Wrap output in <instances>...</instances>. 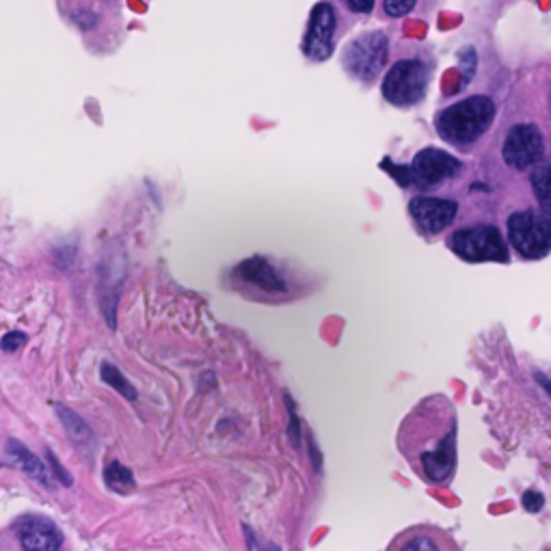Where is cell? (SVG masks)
I'll list each match as a JSON object with an SVG mask.
<instances>
[{
  "label": "cell",
  "mask_w": 551,
  "mask_h": 551,
  "mask_svg": "<svg viewBox=\"0 0 551 551\" xmlns=\"http://www.w3.org/2000/svg\"><path fill=\"white\" fill-rule=\"evenodd\" d=\"M333 31H335V11L329 3L314 7L312 18L305 33L303 52L314 61H325L333 52Z\"/></svg>",
  "instance_id": "cell-9"
},
{
  "label": "cell",
  "mask_w": 551,
  "mask_h": 551,
  "mask_svg": "<svg viewBox=\"0 0 551 551\" xmlns=\"http://www.w3.org/2000/svg\"><path fill=\"white\" fill-rule=\"evenodd\" d=\"M387 551H459L448 532L433 526H415L400 532Z\"/></svg>",
  "instance_id": "cell-11"
},
{
  "label": "cell",
  "mask_w": 551,
  "mask_h": 551,
  "mask_svg": "<svg viewBox=\"0 0 551 551\" xmlns=\"http://www.w3.org/2000/svg\"><path fill=\"white\" fill-rule=\"evenodd\" d=\"M7 454L13 459V463H16L18 467H22L26 474H29L31 478L39 480L42 482V485L50 487V474H48V469L44 467V463L37 459V456L29 450V448H24L20 441L16 439H11L7 443Z\"/></svg>",
  "instance_id": "cell-14"
},
{
  "label": "cell",
  "mask_w": 551,
  "mask_h": 551,
  "mask_svg": "<svg viewBox=\"0 0 551 551\" xmlns=\"http://www.w3.org/2000/svg\"><path fill=\"white\" fill-rule=\"evenodd\" d=\"M104 480L106 485H109V489H113L115 493H130L134 487H137L130 469L117 461L109 463V467L104 469Z\"/></svg>",
  "instance_id": "cell-15"
},
{
  "label": "cell",
  "mask_w": 551,
  "mask_h": 551,
  "mask_svg": "<svg viewBox=\"0 0 551 551\" xmlns=\"http://www.w3.org/2000/svg\"><path fill=\"white\" fill-rule=\"evenodd\" d=\"M389 44L383 33H366L344 50V67L359 80H374L387 63Z\"/></svg>",
  "instance_id": "cell-6"
},
{
  "label": "cell",
  "mask_w": 551,
  "mask_h": 551,
  "mask_svg": "<svg viewBox=\"0 0 551 551\" xmlns=\"http://www.w3.org/2000/svg\"><path fill=\"white\" fill-rule=\"evenodd\" d=\"M508 238L523 258H543L551 251V223L532 210L515 212L508 219Z\"/></svg>",
  "instance_id": "cell-5"
},
{
  "label": "cell",
  "mask_w": 551,
  "mask_h": 551,
  "mask_svg": "<svg viewBox=\"0 0 551 551\" xmlns=\"http://www.w3.org/2000/svg\"><path fill=\"white\" fill-rule=\"evenodd\" d=\"M495 117V104L487 96L467 98L448 106L437 117V132L441 139L454 145H469L485 134Z\"/></svg>",
  "instance_id": "cell-2"
},
{
  "label": "cell",
  "mask_w": 551,
  "mask_h": 551,
  "mask_svg": "<svg viewBox=\"0 0 551 551\" xmlns=\"http://www.w3.org/2000/svg\"><path fill=\"white\" fill-rule=\"evenodd\" d=\"M346 3L357 13H368L374 7V0H346Z\"/></svg>",
  "instance_id": "cell-24"
},
{
  "label": "cell",
  "mask_w": 551,
  "mask_h": 551,
  "mask_svg": "<svg viewBox=\"0 0 551 551\" xmlns=\"http://www.w3.org/2000/svg\"><path fill=\"white\" fill-rule=\"evenodd\" d=\"M409 212L413 221L420 225V230L426 234H439L454 221L459 206L452 199L439 197H415L409 204Z\"/></svg>",
  "instance_id": "cell-10"
},
{
  "label": "cell",
  "mask_w": 551,
  "mask_h": 551,
  "mask_svg": "<svg viewBox=\"0 0 551 551\" xmlns=\"http://www.w3.org/2000/svg\"><path fill=\"white\" fill-rule=\"evenodd\" d=\"M24 344H26V335L13 331V333L5 335L3 342H0V348H3L5 353H16V351H20Z\"/></svg>",
  "instance_id": "cell-20"
},
{
  "label": "cell",
  "mask_w": 551,
  "mask_h": 551,
  "mask_svg": "<svg viewBox=\"0 0 551 551\" xmlns=\"http://www.w3.org/2000/svg\"><path fill=\"white\" fill-rule=\"evenodd\" d=\"M415 3H418V0H385V13L387 16H392V18H402V16H407L409 11H413Z\"/></svg>",
  "instance_id": "cell-19"
},
{
  "label": "cell",
  "mask_w": 551,
  "mask_h": 551,
  "mask_svg": "<svg viewBox=\"0 0 551 551\" xmlns=\"http://www.w3.org/2000/svg\"><path fill=\"white\" fill-rule=\"evenodd\" d=\"M543 152V134L532 124H519L510 128L502 145L504 163L513 169H528L536 165L543 158Z\"/></svg>",
  "instance_id": "cell-7"
},
{
  "label": "cell",
  "mask_w": 551,
  "mask_h": 551,
  "mask_svg": "<svg viewBox=\"0 0 551 551\" xmlns=\"http://www.w3.org/2000/svg\"><path fill=\"white\" fill-rule=\"evenodd\" d=\"M541 504H543V497L536 491H528L526 495H523V506H526L530 513H536V510L541 508Z\"/></svg>",
  "instance_id": "cell-23"
},
{
  "label": "cell",
  "mask_w": 551,
  "mask_h": 551,
  "mask_svg": "<svg viewBox=\"0 0 551 551\" xmlns=\"http://www.w3.org/2000/svg\"><path fill=\"white\" fill-rule=\"evenodd\" d=\"M532 188L541 208L551 217V160L532 173Z\"/></svg>",
  "instance_id": "cell-16"
},
{
  "label": "cell",
  "mask_w": 551,
  "mask_h": 551,
  "mask_svg": "<svg viewBox=\"0 0 551 551\" xmlns=\"http://www.w3.org/2000/svg\"><path fill=\"white\" fill-rule=\"evenodd\" d=\"M236 273H238V277H243L245 281H251V284L260 286L264 290H271V292L284 290V284H281V279L273 271V266L264 262L262 258H251V260L243 262L236 268Z\"/></svg>",
  "instance_id": "cell-13"
},
{
  "label": "cell",
  "mask_w": 551,
  "mask_h": 551,
  "mask_svg": "<svg viewBox=\"0 0 551 551\" xmlns=\"http://www.w3.org/2000/svg\"><path fill=\"white\" fill-rule=\"evenodd\" d=\"M20 543L24 551H61L63 536L55 523L46 519H26L20 526Z\"/></svg>",
  "instance_id": "cell-12"
},
{
  "label": "cell",
  "mask_w": 551,
  "mask_h": 551,
  "mask_svg": "<svg viewBox=\"0 0 551 551\" xmlns=\"http://www.w3.org/2000/svg\"><path fill=\"white\" fill-rule=\"evenodd\" d=\"M456 413L443 396H430L405 418L400 452L413 472L430 485H446L456 469Z\"/></svg>",
  "instance_id": "cell-1"
},
{
  "label": "cell",
  "mask_w": 551,
  "mask_h": 551,
  "mask_svg": "<svg viewBox=\"0 0 551 551\" xmlns=\"http://www.w3.org/2000/svg\"><path fill=\"white\" fill-rule=\"evenodd\" d=\"M102 381L109 383L113 389H117L119 394L128 400H137V389L132 387V383L126 379V376L119 372L111 364H102Z\"/></svg>",
  "instance_id": "cell-18"
},
{
  "label": "cell",
  "mask_w": 551,
  "mask_h": 551,
  "mask_svg": "<svg viewBox=\"0 0 551 551\" xmlns=\"http://www.w3.org/2000/svg\"><path fill=\"white\" fill-rule=\"evenodd\" d=\"M48 459H50V465H52V469H55V474H57V478L61 480V485H72V478H70V474H67L65 472V469L59 465V461H57V456L55 454H52V452H48Z\"/></svg>",
  "instance_id": "cell-22"
},
{
  "label": "cell",
  "mask_w": 551,
  "mask_h": 551,
  "mask_svg": "<svg viewBox=\"0 0 551 551\" xmlns=\"http://www.w3.org/2000/svg\"><path fill=\"white\" fill-rule=\"evenodd\" d=\"M57 413H59V418H61L65 430H67V435H70L76 443H89L91 441L89 426L83 420H80L74 411L57 405Z\"/></svg>",
  "instance_id": "cell-17"
},
{
  "label": "cell",
  "mask_w": 551,
  "mask_h": 551,
  "mask_svg": "<svg viewBox=\"0 0 551 551\" xmlns=\"http://www.w3.org/2000/svg\"><path fill=\"white\" fill-rule=\"evenodd\" d=\"M461 169L463 165L459 158L450 156L448 152L435 150V147H428V150H422L413 158L411 180H415L420 186H437L454 178Z\"/></svg>",
  "instance_id": "cell-8"
},
{
  "label": "cell",
  "mask_w": 551,
  "mask_h": 551,
  "mask_svg": "<svg viewBox=\"0 0 551 551\" xmlns=\"http://www.w3.org/2000/svg\"><path fill=\"white\" fill-rule=\"evenodd\" d=\"M452 251L467 262H506L508 251L502 234L493 225L465 227L450 238Z\"/></svg>",
  "instance_id": "cell-3"
},
{
  "label": "cell",
  "mask_w": 551,
  "mask_h": 551,
  "mask_svg": "<svg viewBox=\"0 0 551 551\" xmlns=\"http://www.w3.org/2000/svg\"><path fill=\"white\" fill-rule=\"evenodd\" d=\"M383 169H387L389 173H392V176L402 184V186H407L411 182V169L407 167H396L392 160H383Z\"/></svg>",
  "instance_id": "cell-21"
},
{
  "label": "cell",
  "mask_w": 551,
  "mask_h": 551,
  "mask_svg": "<svg viewBox=\"0 0 551 551\" xmlns=\"http://www.w3.org/2000/svg\"><path fill=\"white\" fill-rule=\"evenodd\" d=\"M428 85V70L418 59L398 61L383 80V96L389 104L413 106L418 104Z\"/></svg>",
  "instance_id": "cell-4"
}]
</instances>
